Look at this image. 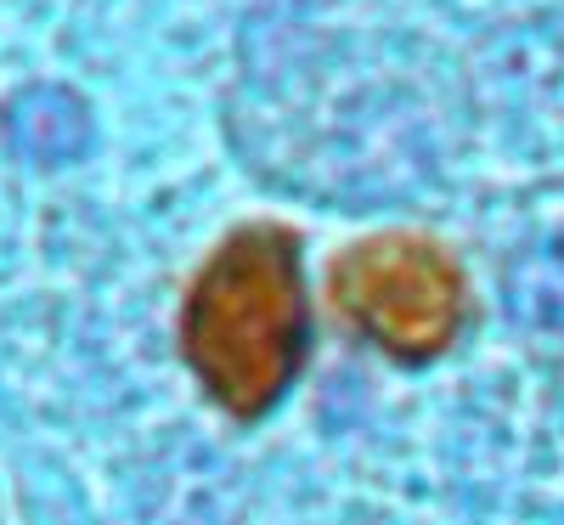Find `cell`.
<instances>
[{
    "label": "cell",
    "mask_w": 564,
    "mask_h": 525,
    "mask_svg": "<svg viewBox=\"0 0 564 525\" xmlns=\"http://www.w3.org/2000/svg\"><path fill=\"white\" fill-rule=\"evenodd\" d=\"M327 294L356 333H367L395 362L441 356L457 340L468 300L457 260L412 232H379L350 244L327 271Z\"/></svg>",
    "instance_id": "3"
},
{
    "label": "cell",
    "mask_w": 564,
    "mask_h": 525,
    "mask_svg": "<svg viewBox=\"0 0 564 525\" xmlns=\"http://www.w3.org/2000/svg\"><path fill=\"white\" fill-rule=\"evenodd\" d=\"M502 300L513 322L564 333V215L536 221L502 260Z\"/></svg>",
    "instance_id": "5"
},
{
    "label": "cell",
    "mask_w": 564,
    "mask_h": 525,
    "mask_svg": "<svg viewBox=\"0 0 564 525\" xmlns=\"http://www.w3.org/2000/svg\"><path fill=\"white\" fill-rule=\"evenodd\" d=\"M311 340L300 237L243 226L204 260L181 306V351L193 378L231 418H260L294 385Z\"/></svg>",
    "instance_id": "1"
},
{
    "label": "cell",
    "mask_w": 564,
    "mask_h": 525,
    "mask_svg": "<svg viewBox=\"0 0 564 525\" xmlns=\"http://www.w3.org/2000/svg\"><path fill=\"white\" fill-rule=\"evenodd\" d=\"M7 136L18 141V153L57 164V159H74L90 141V114L63 85H29L7 108Z\"/></svg>",
    "instance_id": "6"
},
{
    "label": "cell",
    "mask_w": 564,
    "mask_h": 525,
    "mask_svg": "<svg viewBox=\"0 0 564 525\" xmlns=\"http://www.w3.org/2000/svg\"><path fill=\"white\" fill-rule=\"evenodd\" d=\"M491 97L531 141H564V40L553 29L508 34L491 63Z\"/></svg>",
    "instance_id": "4"
},
{
    "label": "cell",
    "mask_w": 564,
    "mask_h": 525,
    "mask_svg": "<svg viewBox=\"0 0 564 525\" xmlns=\"http://www.w3.org/2000/svg\"><path fill=\"white\" fill-rule=\"evenodd\" d=\"M276 130L294 136L311 181L406 186L430 170V119L412 85L372 57H316L276 74Z\"/></svg>",
    "instance_id": "2"
}]
</instances>
